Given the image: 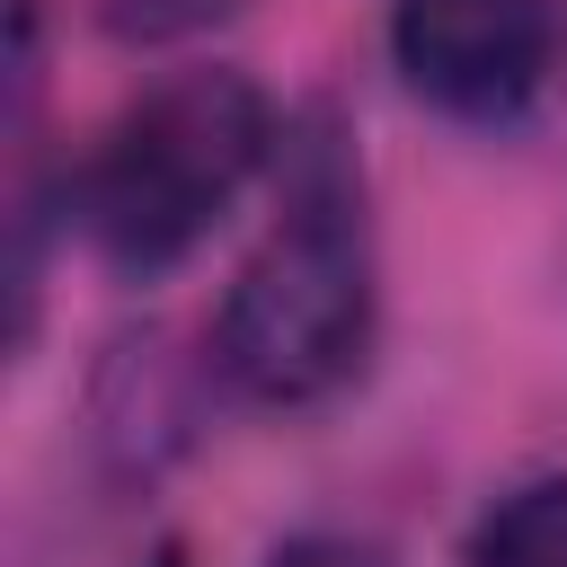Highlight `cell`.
Instances as JSON below:
<instances>
[{
  "instance_id": "1",
  "label": "cell",
  "mask_w": 567,
  "mask_h": 567,
  "mask_svg": "<svg viewBox=\"0 0 567 567\" xmlns=\"http://www.w3.org/2000/svg\"><path fill=\"white\" fill-rule=\"evenodd\" d=\"M266 151H275V106L248 71H221V62L168 71L80 159V186H71L80 230L97 239L106 266L159 275L213 239V221L239 204Z\"/></svg>"
},
{
  "instance_id": "2",
  "label": "cell",
  "mask_w": 567,
  "mask_h": 567,
  "mask_svg": "<svg viewBox=\"0 0 567 567\" xmlns=\"http://www.w3.org/2000/svg\"><path fill=\"white\" fill-rule=\"evenodd\" d=\"M372 354V248L354 186H301L266 248L230 275L213 363L257 408H319Z\"/></svg>"
},
{
  "instance_id": "3",
  "label": "cell",
  "mask_w": 567,
  "mask_h": 567,
  "mask_svg": "<svg viewBox=\"0 0 567 567\" xmlns=\"http://www.w3.org/2000/svg\"><path fill=\"white\" fill-rule=\"evenodd\" d=\"M390 62L434 115L514 124L558 62V18L549 0H390Z\"/></svg>"
},
{
  "instance_id": "4",
  "label": "cell",
  "mask_w": 567,
  "mask_h": 567,
  "mask_svg": "<svg viewBox=\"0 0 567 567\" xmlns=\"http://www.w3.org/2000/svg\"><path fill=\"white\" fill-rule=\"evenodd\" d=\"M470 567H567V470L496 496L470 540Z\"/></svg>"
},
{
  "instance_id": "5",
  "label": "cell",
  "mask_w": 567,
  "mask_h": 567,
  "mask_svg": "<svg viewBox=\"0 0 567 567\" xmlns=\"http://www.w3.org/2000/svg\"><path fill=\"white\" fill-rule=\"evenodd\" d=\"M239 0H106V27L124 44H168V35H195L213 18H230Z\"/></svg>"
},
{
  "instance_id": "6",
  "label": "cell",
  "mask_w": 567,
  "mask_h": 567,
  "mask_svg": "<svg viewBox=\"0 0 567 567\" xmlns=\"http://www.w3.org/2000/svg\"><path fill=\"white\" fill-rule=\"evenodd\" d=\"M266 567H390V549H372V540H354V532H301V540H284Z\"/></svg>"
},
{
  "instance_id": "7",
  "label": "cell",
  "mask_w": 567,
  "mask_h": 567,
  "mask_svg": "<svg viewBox=\"0 0 567 567\" xmlns=\"http://www.w3.org/2000/svg\"><path fill=\"white\" fill-rule=\"evenodd\" d=\"M151 567H186V549H177V540H159V549H151Z\"/></svg>"
}]
</instances>
